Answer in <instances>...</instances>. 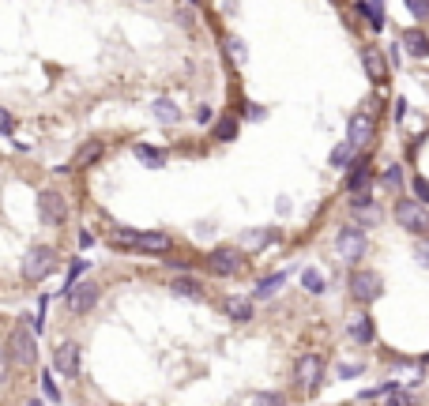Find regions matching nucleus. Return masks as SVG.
Masks as SVG:
<instances>
[{"instance_id":"4468645a","label":"nucleus","mask_w":429,"mask_h":406,"mask_svg":"<svg viewBox=\"0 0 429 406\" xmlns=\"http://www.w3.org/2000/svg\"><path fill=\"white\" fill-rule=\"evenodd\" d=\"M361 64H366V76L373 79V83H388V64H384V57H380V49H361Z\"/></svg>"},{"instance_id":"6ab92c4d","label":"nucleus","mask_w":429,"mask_h":406,"mask_svg":"<svg viewBox=\"0 0 429 406\" xmlns=\"http://www.w3.org/2000/svg\"><path fill=\"white\" fill-rule=\"evenodd\" d=\"M151 109H155V121H162V124H177V117H181V113H177V106H173L170 98H158Z\"/></svg>"},{"instance_id":"412c9836","label":"nucleus","mask_w":429,"mask_h":406,"mask_svg":"<svg viewBox=\"0 0 429 406\" xmlns=\"http://www.w3.org/2000/svg\"><path fill=\"white\" fill-rule=\"evenodd\" d=\"M283 282H286V275H283V271H279V275H267V279H260V282H256L253 298H272V293H275Z\"/></svg>"},{"instance_id":"aec40b11","label":"nucleus","mask_w":429,"mask_h":406,"mask_svg":"<svg viewBox=\"0 0 429 406\" xmlns=\"http://www.w3.org/2000/svg\"><path fill=\"white\" fill-rule=\"evenodd\" d=\"M136 159H139V162H147L151 170H162V165H166V154H162V151H155V147H147V143H139V147H136Z\"/></svg>"},{"instance_id":"9d476101","label":"nucleus","mask_w":429,"mask_h":406,"mask_svg":"<svg viewBox=\"0 0 429 406\" xmlns=\"http://www.w3.org/2000/svg\"><path fill=\"white\" fill-rule=\"evenodd\" d=\"M241 263H245V260H241L237 248H214V252L208 256V267H211L214 275H226V279L241 271Z\"/></svg>"},{"instance_id":"c756f323","label":"nucleus","mask_w":429,"mask_h":406,"mask_svg":"<svg viewBox=\"0 0 429 406\" xmlns=\"http://www.w3.org/2000/svg\"><path fill=\"white\" fill-rule=\"evenodd\" d=\"M226 49H230V57H234L237 64H245V42L241 38H226Z\"/></svg>"},{"instance_id":"f03ea898","label":"nucleus","mask_w":429,"mask_h":406,"mask_svg":"<svg viewBox=\"0 0 429 406\" xmlns=\"http://www.w3.org/2000/svg\"><path fill=\"white\" fill-rule=\"evenodd\" d=\"M53 267H57V252H53L49 245H34L31 252H26V260H23V279L26 282H42Z\"/></svg>"},{"instance_id":"6e6552de","label":"nucleus","mask_w":429,"mask_h":406,"mask_svg":"<svg viewBox=\"0 0 429 406\" xmlns=\"http://www.w3.org/2000/svg\"><path fill=\"white\" fill-rule=\"evenodd\" d=\"M294 376H297V384H302L305 391H316V387H320V380H324V357H320V354H305V357H297Z\"/></svg>"},{"instance_id":"f257e3e1","label":"nucleus","mask_w":429,"mask_h":406,"mask_svg":"<svg viewBox=\"0 0 429 406\" xmlns=\"http://www.w3.org/2000/svg\"><path fill=\"white\" fill-rule=\"evenodd\" d=\"M114 241L128 245V248H139V252H170L173 248L170 234H158V229H117Z\"/></svg>"},{"instance_id":"f8f14e48","label":"nucleus","mask_w":429,"mask_h":406,"mask_svg":"<svg viewBox=\"0 0 429 406\" xmlns=\"http://www.w3.org/2000/svg\"><path fill=\"white\" fill-rule=\"evenodd\" d=\"M373 132H377V121H373V113L358 109V113L350 117V147H366V143L373 140Z\"/></svg>"},{"instance_id":"393cba45","label":"nucleus","mask_w":429,"mask_h":406,"mask_svg":"<svg viewBox=\"0 0 429 406\" xmlns=\"http://www.w3.org/2000/svg\"><path fill=\"white\" fill-rule=\"evenodd\" d=\"M173 290L181 293V298H200L203 286H200V279H177V282H173Z\"/></svg>"},{"instance_id":"c85d7f7f","label":"nucleus","mask_w":429,"mask_h":406,"mask_svg":"<svg viewBox=\"0 0 429 406\" xmlns=\"http://www.w3.org/2000/svg\"><path fill=\"white\" fill-rule=\"evenodd\" d=\"M249 406H286V403H283V395L260 391V395H253V403H249Z\"/></svg>"},{"instance_id":"e433bc0d","label":"nucleus","mask_w":429,"mask_h":406,"mask_svg":"<svg viewBox=\"0 0 429 406\" xmlns=\"http://www.w3.org/2000/svg\"><path fill=\"white\" fill-rule=\"evenodd\" d=\"M12 128H15V121L4 113V109H0V136H8V132H12Z\"/></svg>"},{"instance_id":"58836bf2","label":"nucleus","mask_w":429,"mask_h":406,"mask_svg":"<svg viewBox=\"0 0 429 406\" xmlns=\"http://www.w3.org/2000/svg\"><path fill=\"white\" fill-rule=\"evenodd\" d=\"M388 406H414V399H410V395H391Z\"/></svg>"},{"instance_id":"dca6fc26","label":"nucleus","mask_w":429,"mask_h":406,"mask_svg":"<svg viewBox=\"0 0 429 406\" xmlns=\"http://www.w3.org/2000/svg\"><path fill=\"white\" fill-rule=\"evenodd\" d=\"M399 49H407L410 57H429L426 31H403V34H399Z\"/></svg>"},{"instance_id":"7ed1b4c3","label":"nucleus","mask_w":429,"mask_h":406,"mask_svg":"<svg viewBox=\"0 0 429 406\" xmlns=\"http://www.w3.org/2000/svg\"><path fill=\"white\" fill-rule=\"evenodd\" d=\"M8 357H12V365H34L38 362V343H34V335L26 327H15L12 339H8Z\"/></svg>"},{"instance_id":"b1692460","label":"nucleus","mask_w":429,"mask_h":406,"mask_svg":"<svg viewBox=\"0 0 429 406\" xmlns=\"http://www.w3.org/2000/svg\"><path fill=\"white\" fill-rule=\"evenodd\" d=\"M302 286H305L309 293H324V275L313 271V267H305V271H302Z\"/></svg>"},{"instance_id":"c9c22d12","label":"nucleus","mask_w":429,"mask_h":406,"mask_svg":"<svg viewBox=\"0 0 429 406\" xmlns=\"http://www.w3.org/2000/svg\"><path fill=\"white\" fill-rule=\"evenodd\" d=\"M414 256H418V263H422L426 271H429V245H426V241H418V245H414Z\"/></svg>"},{"instance_id":"37998d69","label":"nucleus","mask_w":429,"mask_h":406,"mask_svg":"<svg viewBox=\"0 0 429 406\" xmlns=\"http://www.w3.org/2000/svg\"><path fill=\"white\" fill-rule=\"evenodd\" d=\"M26 406H42V403H38V399H34V403H26Z\"/></svg>"},{"instance_id":"39448f33","label":"nucleus","mask_w":429,"mask_h":406,"mask_svg":"<svg viewBox=\"0 0 429 406\" xmlns=\"http://www.w3.org/2000/svg\"><path fill=\"white\" fill-rule=\"evenodd\" d=\"M335 248H339V256H343L347 263L361 260V256H366V229H358V226H343L339 234H335Z\"/></svg>"},{"instance_id":"20e7f679","label":"nucleus","mask_w":429,"mask_h":406,"mask_svg":"<svg viewBox=\"0 0 429 406\" xmlns=\"http://www.w3.org/2000/svg\"><path fill=\"white\" fill-rule=\"evenodd\" d=\"M396 218H399V226L410 229V234H429V211L422 207L418 200H399L396 203Z\"/></svg>"},{"instance_id":"7c9ffc66","label":"nucleus","mask_w":429,"mask_h":406,"mask_svg":"<svg viewBox=\"0 0 429 406\" xmlns=\"http://www.w3.org/2000/svg\"><path fill=\"white\" fill-rule=\"evenodd\" d=\"M410 188H414L418 203H422V207H426V203H429V181H426V177H414V184H410Z\"/></svg>"},{"instance_id":"a19ab883","label":"nucleus","mask_w":429,"mask_h":406,"mask_svg":"<svg viewBox=\"0 0 429 406\" xmlns=\"http://www.w3.org/2000/svg\"><path fill=\"white\" fill-rule=\"evenodd\" d=\"M403 117H407V98H399L396 102V121H403Z\"/></svg>"},{"instance_id":"ddd939ff","label":"nucleus","mask_w":429,"mask_h":406,"mask_svg":"<svg viewBox=\"0 0 429 406\" xmlns=\"http://www.w3.org/2000/svg\"><path fill=\"white\" fill-rule=\"evenodd\" d=\"M53 368H57L61 376H76L79 373V346L76 343H61L53 350Z\"/></svg>"},{"instance_id":"72a5a7b5","label":"nucleus","mask_w":429,"mask_h":406,"mask_svg":"<svg viewBox=\"0 0 429 406\" xmlns=\"http://www.w3.org/2000/svg\"><path fill=\"white\" fill-rule=\"evenodd\" d=\"M42 391L49 395V399H57V403H61V391H57V384H53V376H49V373L42 376Z\"/></svg>"},{"instance_id":"423d86ee","label":"nucleus","mask_w":429,"mask_h":406,"mask_svg":"<svg viewBox=\"0 0 429 406\" xmlns=\"http://www.w3.org/2000/svg\"><path fill=\"white\" fill-rule=\"evenodd\" d=\"M380 290H384V282H380L377 271H354V275H350V293H354V301L373 304V301L380 298Z\"/></svg>"},{"instance_id":"a211bd4d","label":"nucleus","mask_w":429,"mask_h":406,"mask_svg":"<svg viewBox=\"0 0 429 406\" xmlns=\"http://www.w3.org/2000/svg\"><path fill=\"white\" fill-rule=\"evenodd\" d=\"M373 335H377V331H373L369 316H354L350 320V339H358V343H373Z\"/></svg>"},{"instance_id":"79ce46f5","label":"nucleus","mask_w":429,"mask_h":406,"mask_svg":"<svg viewBox=\"0 0 429 406\" xmlns=\"http://www.w3.org/2000/svg\"><path fill=\"white\" fill-rule=\"evenodd\" d=\"M361 373V365H347V368H339V376H358Z\"/></svg>"},{"instance_id":"2eb2a0df","label":"nucleus","mask_w":429,"mask_h":406,"mask_svg":"<svg viewBox=\"0 0 429 406\" xmlns=\"http://www.w3.org/2000/svg\"><path fill=\"white\" fill-rule=\"evenodd\" d=\"M369 177H373V165H369V159L350 162V173H347V192H354V196H358V192L369 184Z\"/></svg>"},{"instance_id":"4be33fe9","label":"nucleus","mask_w":429,"mask_h":406,"mask_svg":"<svg viewBox=\"0 0 429 406\" xmlns=\"http://www.w3.org/2000/svg\"><path fill=\"white\" fill-rule=\"evenodd\" d=\"M358 12L369 19L373 31H380V26H384V4H358Z\"/></svg>"},{"instance_id":"9b49d317","label":"nucleus","mask_w":429,"mask_h":406,"mask_svg":"<svg viewBox=\"0 0 429 406\" xmlns=\"http://www.w3.org/2000/svg\"><path fill=\"white\" fill-rule=\"evenodd\" d=\"M350 211H354V218H358L361 226H377L380 215H384V211H380V203L373 200V196H366V192H358V196L350 200Z\"/></svg>"},{"instance_id":"cd10ccee","label":"nucleus","mask_w":429,"mask_h":406,"mask_svg":"<svg viewBox=\"0 0 429 406\" xmlns=\"http://www.w3.org/2000/svg\"><path fill=\"white\" fill-rule=\"evenodd\" d=\"M399 184H403V165H388V173H384V188H388V192H399Z\"/></svg>"},{"instance_id":"f704fd0d","label":"nucleus","mask_w":429,"mask_h":406,"mask_svg":"<svg viewBox=\"0 0 429 406\" xmlns=\"http://www.w3.org/2000/svg\"><path fill=\"white\" fill-rule=\"evenodd\" d=\"M8 373H12V357H8V350L0 346V384L8 380Z\"/></svg>"},{"instance_id":"a878e982","label":"nucleus","mask_w":429,"mask_h":406,"mask_svg":"<svg viewBox=\"0 0 429 406\" xmlns=\"http://www.w3.org/2000/svg\"><path fill=\"white\" fill-rule=\"evenodd\" d=\"M350 159H354V147H350V140H347V143H339V147L332 151V165H335V170H339V165H347Z\"/></svg>"},{"instance_id":"5701e85b","label":"nucleus","mask_w":429,"mask_h":406,"mask_svg":"<svg viewBox=\"0 0 429 406\" xmlns=\"http://www.w3.org/2000/svg\"><path fill=\"white\" fill-rule=\"evenodd\" d=\"M234 136H237V121H234V117H222V121H214V140L226 143V140H234Z\"/></svg>"},{"instance_id":"473e14b6","label":"nucleus","mask_w":429,"mask_h":406,"mask_svg":"<svg viewBox=\"0 0 429 406\" xmlns=\"http://www.w3.org/2000/svg\"><path fill=\"white\" fill-rule=\"evenodd\" d=\"M98 154H102V143H91V147H83V151H79V165H87V162H95V159H98Z\"/></svg>"},{"instance_id":"ea45409f","label":"nucleus","mask_w":429,"mask_h":406,"mask_svg":"<svg viewBox=\"0 0 429 406\" xmlns=\"http://www.w3.org/2000/svg\"><path fill=\"white\" fill-rule=\"evenodd\" d=\"M196 121L208 124V121H211V109H208V106H200V109H196Z\"/></svg>"},{"instance_id":"2f4dec72","label":"nucleus","mask_w":429,"mask_h":406,"mask_svg":"<svg viewBox=\"0 0 429 406\" xmlns=\"http://www.w3.org/2000/svg\"><path fill=\"white\" fill-rule=\"evenodd\" d=\"M407 12L418 15V19H429V4H426V0H407Z\"/></svg>"},{"instance_id":"0eeeda50","label":"nucleus","mask_w":429,"mask_h":406,"mask_svg":"<svg viewBox=\"0 0 429 406\" xmlns=\"http://www.w3.org/2000/svg\"><path fill=\"white\" fill-rule=\"evenodd\" d=\"M38 215H42L45 226H61L64 218H68V203H64L61 192L45 188V192H38Z\"/></svg>"},{"instance_id":"1a4fd4ad","label":"nucleus","mask_w":429,"mask_h":406,"mask_svg":"<svg viewBox=\"0 0 429 406\" xmlns=\"http://www.w3.org/2000/svg\"><path fill=\"white\" fill-rule=\"evenodd\" d=\"M64 298H68V309L76 312V316H83V312L95 309L98 286H95V282H76V286H68V290H64Z\"/></svg>"},{"instance_id":"f3484780","label":"nucleus","mask_w":429,"mask_h":406,"mask_svg":"<svg viewBox=\"0 0 429 406\" xmlns=\"http://www.w3.org/2000/svg\"><path fill=\"white\" fill-rule=\"evenodd\" d=\"M222 309H226V316L237 320V324H249V320H253V301H245V298H226Z\"/></svg>"},{"instance_id":"4c0bfd02","label":"nucleus","mask_w":429,"mask_h":406,"mask_svg":"<svg viewBox=\"0 0 429 406\" xmlns=\"http://www.w3.org/2000/svg\"><path fill=\"white\" fill-rule=\"evenodd\" d=\"M83 267H87V263H83V260H76V263H72V271H68V286H76V279H79V275H83Z\"/></svg>"},{"instance_id":"bb28decb","label":"nucleus","mask_w":429,"mask_h":406,"mask_svg":"<svg viewBox=\"0 0 429 406\" xmlns=\"http://www.w3.org/2000/svg\"><path fill=\"white\" fill-rule=\"evenodd\" d=\"M267 241H272V237H267L264 229H249V234L241 237V245H245V248H264Z\"/></svg>"}]
</instances>
